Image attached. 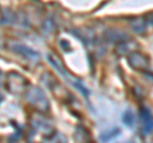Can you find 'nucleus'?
<instances>
[{
	"label": "nucleus",
	"mask_w": 153,
	"mask_h": 143,
	"mask_svg": "<svg viewBox=\"0 0 153 143\" xmlns=\"http://www.w3.org/2000/svg\"><path fill=\"white\" fill-rule=\"evenodd\" d=\"M42 31L45 35H52L56 31V25L51 19H46L44 22V26H42Z\"/></svg>",
	"instance_id": "obj_15"
},
{
	"label": "nucleus",
	"mask_w": 153,
	"mask_h": 143,
	"mask_svg": "<svg viewBox=\"0 0 153 143\" xmlns=\"http://www.w3.org/2000/svg\"><path fill=\"white\" fill-rule=\"evenodd\" d=\"M30 86L26 77L19 74L18 72H9L5 75V88L12 95H22L26 92L27 87Z\"/></svg>",
	"instance_id": "obj_3"
},
{
	"label": "nucleus",
	"mask_w": 153,
	"mask_h": 143,
	"mask_svg": "<svg viewBox=\"0 0 153 143\" xmlns=\"http://www.w3.org/2000/svg\"><path fill=\"white\" fill-rule=\"evenodd\" d=\"M130 25V28L135 32V33H139V35H143L146 32V27H147V22H144V18L143 17H135L129 22Z\"/></svg>",
	"instance_id": "obj_11"
},
{
	"label": "nucleus",
	"mask_w": 153,
	"mask_h": 143,
	"mask_svg": "<svg viewBox=\"0 0 153 143\" xmlns=\"http://www.w3.org/2000/svg\"><path fill=\"white\" fill-rule=\"evenodd\" d=\"M105 39L107 42L112 44V42H116V44H120L123 41H128L129 36L125 35L123 31H116V30H108L105 32Z\"/></svg>",
	"instance_id": "obj_9"
},
{
	"label": "nucleus",
	"mask_w": 153,
	"mask_h": 143,
	"mask_svg": "<svg viewBox=\"0 0 153 143\" xmlns=\"http://www.w3.org/2000/svg\"><path fill=\"white\" fill-rule=\"evenodd\" d=\"M7 47L10 51H13L14 54L21 55L22 58L27 59L28 61H32V63H38L40 61V55H38L37 51H35L33 49L23 44H19L17 41H9L7 44Z\"/></svg>",
	"instance_id": "obj_6"
},
{
	"label": "nucleus",
	"mask_w": 153,
	"mask_h": 143,
	"mask_svg": "<svg viewBox=\"0 0 153 143\" xmlns=\"http://www.w3.org/2000/svg\"><path fill=\"white\" fill-rule=\"evenodd\" d=\"M3 100H4V97H3V95H0V102H1V101H3Z\"/></svg>",
	"instance_id": "obj_18"
},
{
	"label": "nucleus",
	"mask_w": 153,
	"mask_h": 143,
	"mask_svg": "<svg viewBox=\"0 0 153 143\" xmlns=\"http://www.w3.org/2000/svg\"><path fill=\"white\" fill-rule=\"evenodd\" d=\"M123 121L125 124L126 127L129 128H134V123H135V116H134V114L131 110H126L124 112L123 115Z\"/></svg>",
	"instance_id": "obj_14"
},
{
	"label": "nucleus",
	"mask_w": 153,
	"mask_h": 143,
	"mask_svg": "<svg viewBox=\"0 0 153 143\" xmlns=\"http://www.w3.org/2000/svg\"><path fill=\"white\" fill-rule=\"evenodd\" d=\"M139 119L142 124V133L143 136H151L153 129V120L151 110L146 106H142L139 109Z\"/></svg>",
	"instance_id": "obj_8"
},
{
	"label": "nucleus",
	"mask_w": 153,
	"mask_h": 143,
	"mask_svg": "<svg viewBox=\"0 0 153 143\" xmlns=\"http://www.w3.org/2000/svg\"><path fill=\"white\" fill-rule=\"evenodd\" d=\"M128 63L134 70L138 72H147L151 68V59L139 51H134L128 55Z\"/></svg>",
	"instance_id": "obj_7"
},
{
	"label": "nucleus",
	"mask_w": 153,
	"mask_h": 143,
	"mask_svg": "<svg viewBox=\"0 0 153 143\" xmlns=\"http://www.w3.org/2000/svg\"><path fill=\"white\" fill-rule=\"evenodd\" d=\"M52 141H54V143H68V141H66V138L61 134V133H56L55 132V134L50 137Z\"/></svg>",
	"instance_id": "obj_16"
},
{
	"label": "nucleus",
	"mask_w": 153,
	"mask_h": 143,
	"mask_svg": "<svg viewBox=\"0 0 153 143\" xmlns=\"http://www.w3.org/2000/svg\"><path fill=\"white\" fill-rule=\"evenodd\" d=\"M25 97L27 100V102L35 109L36 111L41 114H46L50 110V102L49 98L46 97L45 92L42 91L40 87L37 86L30 84L25 92Z\"/></svg>",
	"instance_id": "obj_1"
},
{
	"label": "nucleus",
	"mask_w": 153,
	"mask_h": 143,
	"mask_svg": "<svg viewBox=\"0 0 153 143\" xmlns=\"http://www.w3.org/2000/svg\"><path fill=\"white\" fill-rule=\"evenodd\" d=\"M0 82H1V72H0Z\"/></svg>",
	"instance_id": "obj_19"
},
{
	"label": "nucleus",
	"mask_w": 153,
	"mask_h": 143,
	"mask_svg": "<svg viewBox=\"0 0 153 143\" xmlns=\"http://www.w3.org/2000/svg\"><path fill=\"white\" fill-rule=\"evenodd\" d=\"M75 138L79 143H91V136H89V132L85 129L84 127L79 125L75 130Z\"/></svg>",
	"instance_id": "obj_12"
},
{
	"label": "nucleus",
	"mask_w": 153,
	"mask_h": 143,
	"mask_svg": "<svg viewBox=\"0 0 153 143\" xmlns=\"http://www.w3.org/2000/svg\"><path fill=\"white\" fill-rule=\"evenodd\" d=\"M42 79L46 82L47 84V87H49L52 93L55 95V97L57 100H60L61 102H64V104H69L71 100H73V96H71V93L66 89L65 87L61 83H59L57 80L52 77V75L50 73H45L44 74V77H42Z\"/></svg>",
	"instance_id": "obj_4"
},
{
	"label": "nucleus",
	"mask_w": 153,
	"mask_h": 143,
	"mask_svg": "<svg viewBox=\"0 0 153 143\" xmlns=\"http://www.w3.org/2000/svg\"><path fill=\"white\" fill-rule=\"evenodd\" d=\"M119 133H120V129L119 128H112V129H110L107 132H103L101 136H100V139L102 142H110L114 138H116L119 136Z\"/></svg>",
	"instance_id": "obj_13"
},
{
	"label": "nucleus",
	"mask_w": 153,
	"mask_h": 143,
	"mask_svg": "<svg viewBox=\"0 0 153 143\" xmlns=\"http://www.w3.org/2000/svg\"><path fill=\"white\" fill-rule=\"evenodd\" d=\"M30 124L31 127L38 133H42L44 136H46L47 138H50L55 134V128L51 124V121L49 119H46L44 115L41 114H32L30 116Z\"/></svg>",
	"instance_id": "obj_5"
},
{
	"label": "nucleus",
	"mask_w": 153,
	"mask_h": 143,
	"mask_svg": "<svg viewBox=\"0 0 153 143\" xmlns=\"http://www.w3.org/2000/svg\"><path fill=\"white\" fill-rule=\"evenodd\" d=\"M135 49H138V46L134 44L133 41H123L120 44H117L116 46V52L120 55H130L131 52L135 51Z\"/></svg>",
	"instance_id": "obj_10"
},
{
	"label": "nucleus",
	"mask_w": 153,
	"mask_h": 143,
	"mask_svg": "<svg viewBox=\"0 0 153 143\" xmlns=\"http://www.w3.org/2000/svg\"><path fill=\"white\" fill-rule=\"evenodd\" d=\"M47 60H49V63L51 64L52 68H54V69L57 72V73H59L61 77H63V78L66 80V82H68L69 84L73 86L74 88H76V91H79L85 98H88V97H89V89L85 87V86L83 84V82H82V80H80L79 78L73 77V75H71L69 72L64 68L63 64L60 63V60L57 59L56 56L49 54V55H47Z\"/></svg>",
	"instance_id": "obj_2"
},
{
	"label": "nucleus",
	"mask_w": 153,
	"mask_h": 143,
	"mask_svg": "<svg viewBox=\"0 0 153 143\" xmlns=\"http://www.w3.org/2000/svg\"><path fill=\"white\" fill-rule=\"evenodd\" d=\"M60 45L64 47V50H71V47L69 46L68 42H66V45H65V41H64V40H61V41H60Z\"/></svg>",
	"instance_id": "obj_17"
}]
</instances>
